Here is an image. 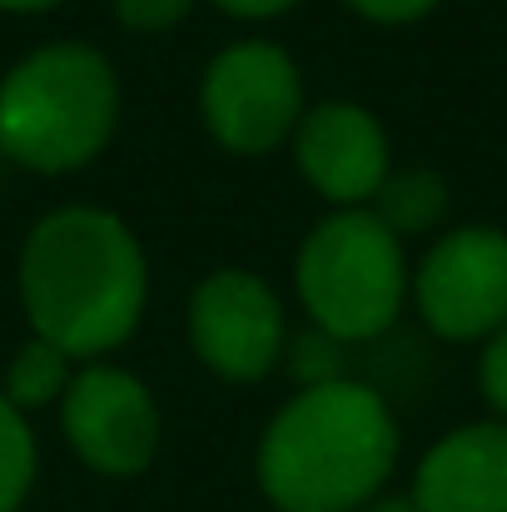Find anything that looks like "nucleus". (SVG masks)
Instances as JSON below:
<instances>
[{"mask_svg": "<svg viewBox=\"0 0 507 512\" xmlns=\"http://www.w3.org/2000/svg\"><path fill=\"white\" fill-rule=\"evenodd\" d=\"M150 264L140 239L110 209H55L20 249V304L35 339L70 358H100L145 319Z\"/></svg>", "mask_w": 507, "mask_h": 512, "instance_id": "nucleus-1", "label": "nucleus"}, {"mask_svg": "<svg viewBox=\"0 0 507 512\" xmlns=\"http://www.w3.org/2000/svg\"><path fill=\"white\" fill-rule=\"evenodd\" d=\"M398 423L353 378L314 383L289 398L259 438V488L279 512H353L388 483Z\"/></svg>", "mask_w": 507, "mask_h": 512, "instance_id": "nucleus-2", "label": "nucleus"}, {"mask_svg": "<svg viewBox=\"0 0 507 512\" xmlns=\"http://www.w3.org/2000/svg\"><path fill=\"white\" fill-rule=\"evenodd\" d=\"M120 125V75L85 40L30 50L0 80V155L20 170H85Z\"/></svg>", "mask_w": 507, "mask_h": 512, "instance_id": "nucleus-3", "label": "nucleus"}, {"mask_svg": "<svg viewBox=\"0 0 507 512\" xmlns=\"http://www.w3.org/2000/svg\"><path fill=\"white\" fill-rule=\"evenodd\" d=\"M294 284L314 329L338 343L378 339L413 289L403 244L373 209H338L309 229L294 259Z\"/></svg>", "mask_w": 507, "mask_h": 512, "instance_id": "nucleus-4", "label": "nucleus"}, {"mask_svg": "<svg viewBox=\"0 0 507 512\" xmlns=\"http://www.w3.org/2000/svg\"><path fill=\"white\" fill-rule=\"evenodd\" d=\"M199 110L224 150L269 155L304 120V75L289 60V50L269 40H239L209 60Z\"/></svg>", "mask_w": 507, "mask_h": 512, "instance_id": "nucleus-5", "label": "nucleus"}, {"mask_svg": "<svg viewBox=\"0 0 507 512\" xmlns=\"http://www.w3.org/2000/svg\"><path fill=\"white\" fill-rule=\"evenodd\" d=\"M413 299L438 339H493L507 324V234L488 224L443 234L413 274Z\"/></svg>", "mask_w": 507, "mask_h": 512, "instance_id": "nucleus-6", "label": "nucleus"}, {"mask_svg": "<svg viewBox=\"0 0 507 512\" xmlns=\"http://www.w3.org/2000/svg\"><path fill=\"white\" fill-rule=\"evenodd\" d=\"M189 343L224 383H259L284 353V304L249 269H214L189 299Z\"/></svg>", "mask_w": 507, "mask_h": 512, "instance_id": "nucleus-7", "label": "nucleus"}, {"mask_svg": "<svg viewBox=\"0 0 507 512\" xmlns=\"http://www.w3.org/2000/svg\"><path fill=\"white\" fill-rule=\"evenodd\" d=\"M60 423L70 448L105 478H135L160 448V408L150 388L110 363H90L70 378L60 398Z\"/></svg>", "mask_w": 507, "mask_h": 512, "instance_id": "nucleus-8", "label": "nucleus"}, {"mask_svg": "<svg viewBox=\"0 0 507 512\" xmlns=\"http://www.w3.org/2000/svg\"><path fill=\"white\" fill-rule=\"evenodd\" d=\"M294 165L324 199L353 209L388 179V135L363 105L329 100L304 110L294 130Z\"/></svg>", "mask_w": 507, "mask_h": 512, "instance_id": "nucleus-9", "label": "nucleus"}, {"mask_svg": "<svg viewBox=\"0 0 507 512\" xmlns=\"http://www.w3.org/2000/svg\"><path fill=\"white\" fill-rule=\"evenodd\" d=\"M413 503L423 512H507V418L438 438L418 463Z\"/></svg>", "mask_w": 507, "mask_h": 512, "instance_id": "nucleus-10", "label": "nucleus"}, {"mask_svg": "<svg viewBox=\"0 0 507 512\" xmlns=\"http://www.w3.org/2000/svg\"><path fill=\"white\" fill-rule=\"evenodd\" d=\"M378 199V219L393 229V234H428L433 224H443L448 214V179L428 165H413V170H388L383 189L373 194Z\"/></svg>", "mask_w": 507, "mask_h": 512, "instance_id": "nucleus-11", "label": "nucleus"}, {"mask_svg": "<svg viewBox=\"0 0 507 512\" xmlns=\"http://www.w3.org/2000/svg\"><path fill=\"white\" fill-rule=\"evenodd\" d=\"M70 388V353L55 348L45 339H30L15 348L10 368H5V398L30 413V408H45V403H60Z\"/></svg>", "mask_w": 507, "mask_h": 512, "instance_id": "nucleus-12", "label": "nucleus"}, {"mask_svg": "<svg viewBox=\"0 0 507 512\" xmlns=\"http://www.w3.org/2000/svg\"><path fill=\"white\" fill-rule=\"evenodd\" d=\"M35 483V433L25 413L0 393V512H15Z\"/></svg>", "mask_w": 507, "mask_h": 512, "instance_id": "nucleus-13", "label": "nucleus"}, {"mask_svg": "<svg viewBox=\"0 0 507 512\" xmlns=\"http://www.w3.org/2000/svg\"><path fill=\"white\" fill-rule=\"evenodd\" d=\"M294 373H299L304 388L343 378V373H338V339L334 334H324V329L299 334V339H294Z\"/></svg>", "mask_w": 507, "mask_h": 512, "instance_id": "nucleus-14", "label": "nucleus"}, {"mask_svg": "<svg viewBox=\"0 0 507 512\" xmlns=\"http://www.w3.org/2000/svg\"><path fill=\"white\" fill-rule=\"evenodd\" d=\"M189 10H194V0H115L120 25H130V30H140V35L174 30Z\"/></svg>", "mask_w": 507, "mask_h": 512, "instance_id": "nucleus-15", "label": "nucleus"}, {"mask_svg": "<svg viewBox=\"0 0 507 512\" xmlns=\"http://www.w3.org/2000/svg\"><path fill=\"white\" fill-rule=\"evenodd\" d=\"M478 383H483V398L507 418V324L488 339V353L478 363Z\"/></svg>", "mask_w": 507, "mask_h": 512, "instance_id": "nucleus-16", "label": "nucleus"}, {"mask_svg": "<svg viewBox=\"0 0 507 512\" xmlns=\"http://www.w3.org/2000/svg\"><path fill=\"white\" fill-rule=\"evenodd\" d=\"M343 5L373 25H408V20H423L438 0H343Z\"/></svg>", "mask_w": 507, "mask_h": 512, "instance_id": "nucleus-17", "label": "nucleus"}, {"mask_svg": "<svg viewBox=\"0 0 507 512\" xmlns=\"http://www.w3.org/2000/svg\"><path fill=\"white\" fill-rule=\"evenodd\" d=\"M219 10H229V15H239V20H269V15H284V10H294L299 0H214Z\"/></svg>", "mask_w": 507, "mask_h": 512, "instance_id": "nucleus-18", "label": "nucleus"}, {"mask_svg": "<svg viewBox=\"0 0 507 512\" xmlns=\"http://www.w3.org/2000/svg\"><path fill=\"white\" fill-rule=\"evenodd\" d=\"M60 0H0V10L10 15H40V10H55Z\"/></svg>", "mask_w": 507, "mask_h": 512, "instance_id": "nucleus-19", "label": "nucleus"}, {"mask_svg": "<svg viewBox=\"0 0 507 512\" xmlns=\"http://www.w3.org/2000/svg\"><path fill=\"white\" fill-rule=\"evenodd\" d=\"M363 512H423L413 498H378L373 508H363Z\"/></svg>", "mask_w": 507, "mask_h": 512, "instance_id": "nucleus-20", "label": "nucleus"}]
</instances>
